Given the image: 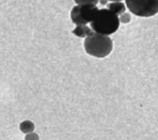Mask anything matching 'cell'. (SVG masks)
<instances>
[{
    "label": "cell",
    "instance_id": "obj_1",
    "mask_svg": "<svg viewBox=\"0 0 158 140\" xmlns=\"http://www.w3.org/2000/svg\"><path fill=\"white\" fill-rule=\"evenodd\" d=\"M84 48L88 54L99 58H105L113 48V42L108 36L92 32L85 38Z\"/></svg>",
    "mask_w": 158,
    "mask_h": 140
},
{
    "label": "cell",
    "instance_id": "obj_2",
    "mask_svg": "<svg viewBox=\"0 0 158 140\" xmlns=\"http://www.w3.org/2000/svg\"><path fill=\"white\" fill-rule=\"evenodd\" d=\"M119 26V17L108 9L99 10L91 22V29L93 31L107 36L115 33L118 30Z\"/></svg>",
    "mask_w": 158,
    "mask_h": 140
},
{
    "label": "cell",
    "instance_id": "obj_3",
    "mask_svg": "<svg viewBox=\"0 0 158 140\" xmlns=\"http://www.w3.org/2000/svg\"><path fill=\"white\" fill-rule=\"evenodd\" d=\"M127 7L139 17H151L158 13V0H125Z\"/></svg>",
    "mask_w": 158,
    "mask_h": 140
},
{
    "label": "cell",
    "instance_id": "obj_4",
    "mask_svg": "<svg viewBox=\"0 0 158 140\" xmlns=\"http://www.w3.org/2000/svg\"><path fill=\"white\" fill-rule=\"evenodd\" d=\"M98 7L95 5H78L72 8L71 18L73 23L79 25H86L92 22L98 12Z\"/></svg>",
    "mask_w": 158,
    "mask_h": 140
},
{
    "label": "cell",
    "instance_id": "obj_5",
    "mask_svg": "<svg viewBox=\"0 0 158 140\" xmlns=\"http://www.w3.org/2000/svg\"><path fill=\"white\" fill-rule=\"evenodd\" d=\"M108 9L112 13H114L116 15L120 16L125 13L126 6L121 2H112L108 4Z\"/></svg>",
    "mask_w": 158,
    "mask_h": 140
},
{
    "label": "cell",
    "instance_id": "obj_6",
    "mask_svg": "<svg viewBox=\"0 0 158 140\" xmlns=\"http://www.w3.org/2000/svg\"><path fill=\"white\" fill-rule=\"evenodd\" d=\"M92 32L93 30L91 27H88L86 25H79L72 30V33L80 38H86L88 35H90Z\"/></svg>",
    "mask_w": 158,
    "mask_h": 140
},
{
    "label": "cell",
    "instance_id": "obj_7",
    "mask_svg": "<svg viewBox=\"0 0 158 140\" xmlns=\"http://www.w3.org/2000/svg\"><path fill=\"white\" fill-rule=\"evenodd\" d=\"M20 129L24 133H31L34 130L35 126L30 121H24L20 124Z\"/></svg>",
    "mask_w": 158,
    "mask_h": 140
},
{
    "label": "cell",
    "instance_id": "obj_8",
    "mask_svg": "<svg viewBox=\"0 0 158 140\" xmlns=\"http://www.w3.org/2000/svg\"><path fill=\"white\" fill-rule=\"evenodd\" d=\"M76 3L78 5H86V4H89V5H95L99 2V0H75Z\"/></svg>",
    "mask_w": 158,
    "mask_h": 140
},
{
    "label": "cell",
    "instance_id": "obj_9",
    "mask_svg": "<svg viewBox=\"0 0 158 140\" xmlns=\"http://www.w3.org/2000/svg\"><path fill=\"white\" fill-rule=\"evenodd\" d=\"M119 20H120V22H123V23H128V22H130L131 20L130 14H128V13H124L121 15H120Z\"/></svg>",
    "mask_w": 158,
    "mask_h": 140
},
{
    "label": "cell",
    "instance_id": "obj_10",
    "mask_svg": "<svg viewBox=\"0 0 158 140\" xmlns=\"http://www.w3.org/2000/svg\"><path fill=\"white\" fill-rule=\"evenodd\" d=\"M26 140H39V137L36 134L31 133V134H29L27 135Z\"/></svg>",
    "mask_w": 158,
    "mask_h": 140
},
{
    "label": "cell",
    "instance_id": "obj_11",
    "mask_svg": "<svg viewBox=\"0 0 158 140\" xmlns=\"http://www.w3.org/2000/svg\"><path fill=\"white\" fill-rule=\"evenodd\" d=\"M99 1H100L101 5H106V4L108 3V0H99Z\"/></svg>",
    "mask_w": 158,
    "mask_h": 140
},
{
    "label": "cell",
    "instance_id": "obj_12",
    "mask_svg": "<svg viewBox=\"0 0 158 140\" xmlns=\"http://www.w3.org/2000/svg\"><path fill=\"white\" fill-rule=\"evenodd\" d=\"M108 1H112V2H121L122 0H108Z\"/></svg>",
    "mask_w": 158,
    "mask_h": 140
}]
</instances>
